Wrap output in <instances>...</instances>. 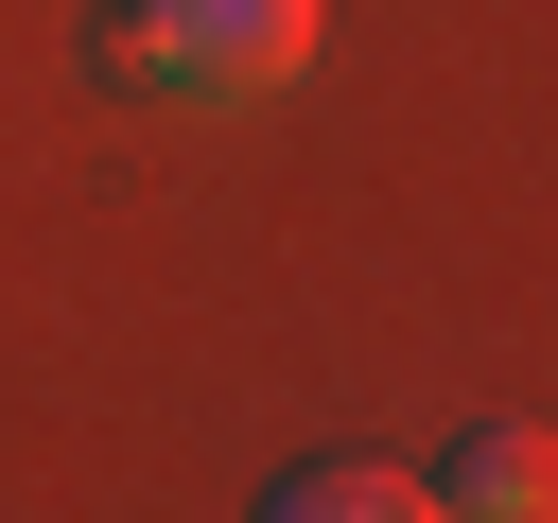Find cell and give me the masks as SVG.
<instances>
[{
	"mask_svg": "<svg viewBox=\"0 0 558 523\" xmlns=\"http://www.w3.org/2000/svg\"><path fill=\"white\" fill-rule=\"evenodd\" d=\"M314 35H331V0H105V70L174 87V105H262L314 70Z\"/></svg>",
	"mask_w": 558,
	"mask_h": 523,
	"instance_id": "6da1fadb",
	"label": "cell"
},
{
	"mask_svg": "<svg viewBox=\"0 0 558 523\" xmlns=\"http://www.w3.org/2000/svg\"><path fill=\"white\" fill-rule=\"evenodd\" d=\"M418 488H436V506H471V523H541V506H558V436H541V418H471Z\"/></svg>",
	"mask_w": 558,
	"mask_h": 523,
	"instance_id": "7a4b0ae2",
	"label": "cell"
},
{
	"mask_svg": "<svg viewBox=\"0 0 558 523\" xmlns=\"http://www.w3.org/2000/svg\"><path fill=\"white\" fill-rule=\"evenodd\" d=\"M262 506H279V523H401V506H436V488L384 471V453H314V471H279Z\"/></svg>",
	"mask_w": 558,
	"mask_h": 523,
	"instance_id": "3957f363",
	"label": "cell"
}]
</instances>
